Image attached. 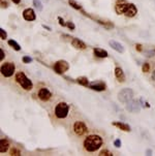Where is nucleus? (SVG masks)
<instances>
[{"mask_svg": "<svg viewBox=\"0 0 155 156\" xmlns=\"http://www.w3.org/2000/svg\"><path fill=\"white\" fill-rule=\"evenodd\" d=\"M102 145V139L97 134H92V136H87L84 141V147L88 152H94L97 149L100 148Z\"/></svg>", "mask_w": 155, "mask_h": 156, "instance_id": "obj_1", "label": "nucleus"}, {"mask_svg": "<svg viewBox=\"0 0 155 156\" xmlns=\"http://www.w3.org/2000/svg\"><path fill=\"white\" fill-rule=\"evenodd\" d=\"M115 10L118 15H124L129 18L135 17L138 13L137 8L132 3H118L115 6Z\"/></svg>", "mask_w": 155, "mask_h": 156, "instance_id": "obj_2", "label": "nucleus"}, {"mask_svg": "<svg viewBox=\"0 0 155 156\" xmlns=\"http://www.w3.org/2000/svg\"><path fill=\"white\" fill-rule=\"evenodd\" d=\"M16 81L19 83V85H21V87H23L25 90H31L33 87V84H32L31 80L26 76V74L22 71L16 74Z\"/></svg>", "mask_w": 155, "mask_h": 156, "instance_id": "obj_3", "label": "nucleus"}, {"mask_svg": "<svg viewBox=\"0 0 155 156\" xmlns=\"http://www.w3.org/2000/svg\"><path fill=\"white\" fill-rule=\"evenodd\" d=\"M68 110H69L68 104H65V102H60L55 108V116L57 118H59V119H63V118H65L67 116Z\"/></svg>", "mask_w": 155, "mask_h": 156, "instance_id": "obj_4", "label": "nucleus"}, {"mask_svg": "<svg viewBox=\"0 0 155 156\" xmlns=\"http://www.w3.org/2000/svg\"><path fill=\"white\" fill-rule=\"evenodd\" d=\"M133 98V91L129 88H125V89H122L120 92L118 93V99L119 101L126 104L129 100Z\"/></svg>", "mask_w": 155, "mask_h": 156, "instance_id": "obj_5", "label": "nucleus"}, {"mask_svg": "<svg viewBox=\"0 0 155 156\" xmlns=\"http://www.w3.org/2000/svg\"><path fill=\"white\" fill-rule=\"evenodd\" d=\"M15 69H16L15 64L11 63V62H6V63H4L1 66V74L5 78H9V76H11L15 74Z\"/></svg>", "mask_w": 155, "mask_h": 156, "instance_id": "obj_6", "label": "nucleus"}, {"mask_svg": "<svg viewBox=\"0 0 155 156\" xmlns=\"http://www.w3.org/2000/svg\"><path fill=\"white\" fill-rule=\"evenodd\" d=\"M68 68H69V64L68 62L65 61V60H59V61H57L55 63V65H54V70L59 74H64L65 71L68 70Z\"/></svg>", "mask_w": 155, "mask_h": 156, "instance_id": "obj_7", "label": "nucleus"}, {"mask_svg": "<svg viewBox=\"0 0 155 156\" xmlns=\"http://www.w3.org/2000/svg\"><path fill=\"white\" fill-rule=\"evenodd\" d=\"M74 131L77 136H83L88 131V128L85 125V123L82 122V121H77L74 125Z\"/></svg>", "mask_w": 155, "mask_h": 156, "instance_id": "obj_8", "label": "nucleus"}, {"mask_svg": "<svg viewBox=\"0 0 155 156\" xmlns=\"http://www.w3.org/2000/svg\"><path fill=\"white\" fill-rule=\"evenodd\" d=\"M126 110L130 113H140L141 111V106L138 104V101L137 100H129L128 102H126Z\"/></svg>", "mask_w": 155, "mask_h": 156, "instance_id": "obj_9", "label": "nucleus"}, {"mask_svg": "<svg viewBox=\"0 0 155 156\" xmlns=\"http://www.w3.org/2000/svg\"><path fill=\"white\" fill-rule=\"evenodd\" d=\"M23 18L25 19L26 21H34L36 19V16H35V13L32 8H26L24 11H23Z\"/></svg>", "mask_w": 155, "mask_h": 156, "instance_id": "obj_10", "label": "nucleus"}, {"mask_svg": "<svg viewBox=\"0 0 155 156\" xmlns=\"http://www.w3.org/2000/svg\"><path fill=\"white\" fill-rule=\"evenodd\" d=\"M89 88L95 91H105L107 88H105V84L102 82H92L89 84Z\"/></svg>", "mask_w": 155, "mask_h": 156, "instance_id": "obj_11", "label": "nucleus"}, {"mask_svg": "<svg viewBox=\"0 0 155 156\" xmlns=\"http://www.w3.org/2000/svg\"><path fill=\"white\" fill-rule=\"evenodd\" d=\"M38 97H39V99H41L43 101H47L52 97V93L49 91L47 88H43V89L39 90Z\"/></svg>", "mask_w": 155, "mask_h": 156, "instance_id": "obj_12", "label": "nucleus"}, {"mask_svg": "<svg viewBox=\"0 0 155 156\" xmlns=\"http://www.w3.org/2000/svg\"><path fill=\"white\" fill-rule=\"evenodd\" d=\"M71 45L74 46L76 49H79V50H85V49L87 48V46L85 45L84 41H82L81 39H79V38H76V37L72 38Z\"/></svg>", "mask_w": 155, "mask_h": 156, "instance_id": "obj_13", "label": "nucleus"}, {"mask_svg": "<svg viewBox=\"0 0 155 156\" xmlns=\"http://www.w3.org/2000/svg\"><path fill=\"white\" fill-rule=\"evenodd\" d=\"M109 45L111 46L112 49H114V50L117 51V52H119V53H124V46H122L120 43H118V41L110 40V41H109Z\"/></svg>", "mask_w": 155, "mask_h": 156, "instance_id": "obj_14", "label": "nucleus"}, {"mask_svg": "<svg viewBox=\"0 0 155 156\" xmlns=\"http://www.w3.org/2000/svg\"><path fill=\"white\" fill-rule=\"evenodd\" d=\"M115 76H116L117 80L120 83H123L124 81H125V76H124V73L121 67H116V68H115Z\"/></svg>", "mask_w": 155, "mask_h": 156, "instance_id": "obj_15", "label": "nucleus"}, {"mask_svg": "<svg viewBox=\"0 0 155 156\" xmlns=\"http://www.w3.org/2000/svg\"><path fill=\"white\" fill-rule=\"evenodd\" d=\"M93 53H94V55L98 58H107L108 55H109L107 51L100 48H95L94 50H93Z\"/></svg>", "mask_w": 155, "mask_h": 156, "instance_id": "obj_16", "label": "nucleus"}, {"mask_svg": "<svg viewBox=\"0 0 155 156\" xmlns=\"http://www.w3.org/2000/svg\"><path fill=\"white\" fill-rule=\"evenodd\" d=\"M113 125L116 127H118L119 129L123 130V131H130V126H129L128 124H125V123H122V122H118V121H116V122H113Z\"/></svg>", "mask_w": 155, "mask_h": 156, "instance_id": "obj_17", "label": "nucleus"}, {"mask_svg": "<svg viewBox=\"0 0 155 156\" xmlns=\"http://www.w3.org/2000/svg\"><path fill=\"white\" fill-rule=\"evenodd\" d=\"M8 147H9V143L8 141H6V140L2 139L1 141H0V152H1V153L6 152Z\"/></svg>", "mask_w": 155, "mask_h": 156, "instance_id": "obj_18", "label": "nucleus"}, {"mask_svg": "<svg viewBox=\"0 0 155 156\" xmlns=\"http://www.w3.org/2000/svg\"><path fill=\"white\" fill-rule=\"evenodd\" d=\"M77 82L79 83L80 85L84 86V87H89V81L86 76H80V78H78Z\"/></svg>", "mask_w": 155, "mask_h": 156, "instance_id": "obj_19", "label": "nucleus"}, {"mask_svg": "<svg viewBox=\"0 0 155 156\" xmlns=\"http://www.w3.org/2000/svg\"><path fill=\"white\" fill-rule=\"evenodd\" d=\"M94 20L98 23V24L102 25V26H103V27H105V28H107V29H110V28H113V27H114V25H113L112 23H110V22H105V21L98 20V19H94Z\"/></svg>", "mask_w": 155, "mask_h": 156, "instance_id": "obj_20", "label": "nucleus"}, {"mask_svg": "<svg viewBox=\"0 0 155 156\" xmlns=\"http://www.w3.org/2000/svg\"><path fill=\"white\" fill-rule=\"evenodd\" d=\"M8 45L11 46V48L14 49V50H16V51H20L21 50L20 45H19V44L16 40H14V39H9V40H8Z\"/></svg>", "mask_w": 155, "mask_h": 156, "instance_id": "obj_21", "label": "nucleus"}, {"mask_svg": "<svg viewBox=\"0 0 155 156\" xmlns=\"http://www.w3.org/2000/svg\"><path fill=\"white\" fill-rule=\"evenodd\" d=\"M68 3H69V5L71 6V8H74V9H79V10H83L82 9V6L80 5L79 3L76 1V0H68Z\"/></svg>", "mask_w": 155, "mask_h": 156, "instance_id": "obj_22", "label": "nucleus"}, {"mask_svg": "<svg viewBox=\"0 0 155 156\" xmlns=\"http://www.w3.org/2000/svg\"><path fill=\"white\" fill-rule=\"evenodd\" d=\"M33 5L37 8V10H43V4H41V0H33Z\"/></svg>", "mask_w": 155, "mask_h": 156, "instance_id": "obj_23", "label": "nucleus"}, {"mask_svg": "<svg viewBox=\"0 0 155 156\" xmlns=\"http://www.w3.org/2000/svg\"><path fill=\"white\" fill-rule=\"evenodd\" d=\"M0 36H1V39L8 38V33H6L5 30H4L3 28H0Z\"/></svg>", "mask_w": 155, "mask_h": 156, "instance_id": "obj_24", "label": "nucleus"}, {"mask_svg": "<svg viewBox=\"0 0 155 156\" xmlns=\"http://www.w3.org/2000/svg\"><path fill=\"white\" fill-rule=\"evenodd\" d=\"M98 155H100V156H113V153L110 152L109 150H102Z\"/></svg>", "mask_w": 155, "mask_h": 156, "instance_id": "obj_25", "label": "nucleus"}, {"mask_svg": "<svg viewBox=\"0 0 155 156\" xmlns=\"http://www.w3.org/2000/svg\"><path fill=\"white\" fill-rule=\"evenodd\" d=\"M22 60H23V62H24V63H26V64L31 63V62H32V58L29 57V56H24Z\"/></svg>", "mask_w": 155, "mask_h": 156, "instance_id": "obj_26", "label": "nucleus"}, {"mask_svg": "<svg viewBox=\"0 0 155 156\" xmlns=\"http://www.w3.org/2000/svg\"><path fill=\"white\" fill-rule=\"evenodd\" d=\"M143 71H144V73H148V71H150V65H149V63H144L143 64Z\"/></svg>", "mask_w": 155, "mask_h": 156, "instance_id": "obj_27", "label": "nucleus"}, {"mask_svg": "<svg viewBox=\"0 0 155 156\" xmlns=\"http://www.w3.org/2000/svg\"><path fill=\"white\" fill-rule=\"evenodd\" d=\"M11 155H21V152L19 149H16V148H13L11 151Z\"/></svg>", "mask_w": 155, "mask_h": 156, "instance_id": "obj_28", "label": "nucleus"}, {"mask_svg": "<svg viewBox=\"0 0 155 156\" xmlns=\"http://www.w3.org/2000/svg\"><path fill=\"white\" fill-rule=\"evenodd\" d=\"M66 26L68 27L70 30H74V28H76V25H74L72 22H70V21H68V22L66 23Z\"/></svg>", "mask_w": 155, "mask_h": 156, "instance_id": "obj_29", "label": "nucleus"}, {"mask_svg": "<svg viewBox=\"0 0 155 156\" xmlns=\"http://www.w3.org/2000/svg\"><path fill=\"white\" fill-rule=\"evenodd\" d=\"M58 21H59V24L61 25V26H63V27L66 26V23L64 22V20H63L61 17H58Z\"/></svg>", "mask_w": 155, "mask_h": 156, "instance_id": "obj_30", "label": "nucleus"}, {"mask_svg": "<svg viewBox=\"0 0 155 156\" xmlns=\"http://www.w3.org/2000/svg\"><path fill=\"white\" fill-rule=\"evenodd\" d=\"M114 146L115 147H117V148L121 147V141L120 140H116V141L114 142Z\"/></svg>", "mask_w": 155, "mask_h": 156, "instance_id": "obj_31", "label": "nucleus"}, {"mask_svg": "<svg viewBox=\"0 0 155 156\" xmlns=\"http://www.w3.org/2000/svg\"><path fill=\"white\" fill-rule=\"evenodd\" d=\"M8 2H6V1H3V0H1V8H8Z\"/></svg>", "mask_w": 155, "mask_h": 156, "instance_id": "obj_32", "label": "nucleus"}, {"mask_svg": "<svg viewBox=\"0 0 155 156\" xmlns=\"http://www.w3.org/2000/svg\"><path fill=\"white\" fill-rule=\"evenodd\" d=\"M135 49H137V51H138V52H142V51H143L142 45H140V44H138V45H135Z\"/></svg>", "mask_w": 155, "mask_h": 156, "instance_id": "obj_33", "label": "nucleus"}, {"mask_svg": "<svg viewBox=\"0 0 155 156\" xmlns=\"http://www.w3.org/2000/svg\"><path fill=\"white\" fill-rule=\"evenodd\" d=\"M140 101H141V104H142V106H145V104H146L147 108H149V106H150L149 104H147V102H145V101H144V99H143V98H141V99H140Z\"/></svg>", "mask_w": 155, "mask_h": 156, "instance_id": "obj_34", "label": "nucleus"}, {"mask_svg": "<svg viewBox=\"0 0 155 156\" xmlns=\"http://www.w3.org/2000/svg\"><path fill=\"white\" fill-rule=\"evenodd\" d=\"M0 53H1V56H0V60L2 61V60H3V58H4V56H5V55H4L3 50H0Z\"/></svg>", "mask_w": 155, "mask_h": 156, "instance_id": "obj_35", "label": "nucleus"}, {"mask_svg": "<svg viewBox=\"0 0 155 156\" xmlns=\"http://www.w3.org/2000/svg\"><path fill=\"white\" fill-rule=\"evenodd\" d=\"M11 1H13L14 3H16V4H19V3H20L21 0H11Z\"/></svg>", "mask_w": 155, "mask_h": 156, "instance_id": "obj_36", "label": "nucleus"}, {"mask_svg": "<svg viewBox=\"0 0 155 156\" xmlns=\"http://www.w3.org/2000/svg\"><path fill=\"white\" fill-rule=\"evenodd\" d=\"M43 27H44V28H46V29H48L49 31H51V30H52V29H51V27H49V26H46V25H43Z\"/></svg>", "mask_w": 155, "mask_h": 156, "instance_id": "obj_37", "label": "nucleus"}, {"mask_svg": "<svg viewBox=\"0 0 155 156\" xmlns=\"http://www.w3.org/2000/svg\"><path fill=\"white\" fill-rule=\"evenodd\" d=\"M152 80L155 82V70L153 71V74H152Z\"/></svg>", "mask_w": 155, "mask_h": 156, "instance_id": "obj_38", "label": "nucleus"}, {"mask_svg": "<svg viewBox=\"0 0 155 156\" xmlns=\"http://www.w3.org/2000/svg\"><path fill=\"white\" fill-rule=\"evenodd\" d=\"M147 153H148V155H151V150H148Z\"/></svg>", "mask_w": 155, "mask_h": 156, "instance_id": "obj_39", "label": "nucleus"}, {"mask_svg": "<svg viewBox=\"0 0 155 156\" xmlns=\"http://www.w3.org/2000/svg\"><path fill=\"white\" fill-rule=\"evenodd\" d=\"M44 1H48V0H44Z\"/></svg>", "mask_w": 155, "mask_h": 156, "instance_id": "obj_40", "label": "nucleus"}]
</instances>
